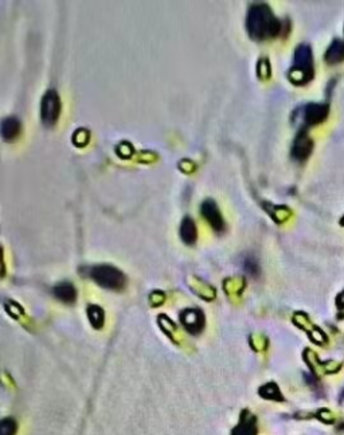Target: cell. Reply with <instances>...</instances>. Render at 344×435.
Listing matches in <instances>:
<instances>
[{
    "label": "cell",
    "instance_id": "obj_1",
    "mask_svg": "<svg viewBox=\"0 0 344 435\" xmlns=\"http://www.w3.org/2000/svg\"><path fill=\"white\" fill-rule=\"evenodd\" d=\"M246 26L250 37L258 41L275 37L281 31L280 20L273 15L271 7L264 3H257L250 7Z\"/></svg>",
    "mask_w": 344,
    "mask_h": 435
},
{
    "label": "cell",
    "instance_id": "obj_2",
    "mask_svg": "<svg viewBox=\"0 0 344 435\" xmlns=\"http://www.w3.org/2000/svg\"><path fill=\"white\" fill-rule=\"evenodd\" d=\"M313 75V63L311 47L307 45H301L296 49L294 53V66L289 71V79L292 82L305 83Z\"/></svg>",
    "mask_w": 344,
    "mask_h": 435
},
{
    "label": "cell",
    "instance_id": "obj_3",
    "mask_svg": "<svg viewBox=\"0 0 344 435\" xmlns=\"http://www.w3.org/2000/svg\"><path fill=\"white\" fill-rule=\"evenodd\" d=\"M90 277L102 288L113 290H119L125 284L124 274L119 269L109 265L94 266L93 269H90Z\"/></svg>",
    "mask_w": 344,
    "mask_h": 435
},
{
    "label": "cell",
    "instance_id": "obj_4",
    "mask_svg": "<svg viewBox=\"0 0 344 435\" xmlns=\"http://www.w3.org/2000/svg\"><path fill=\"white\" fill-rule=\"evenodd\" d=\"M61 115V100L55 90H49L42 98L41 119L42 123L47 126L57 124Z\"/></svg>",
    "mask_w": 344,
    "mask_h": 435
},
{
    "label": "cell",
    "instance_id": "obj_5",
    "mask_svg": "<svg viewBox=\"0 0 344 435\" xmlns=\"http://www.w3.org/2000/svg\"><path fill=\"white\" fill-rule=\"evenodd\" d=\"M201 214L215 231L222 233L225 230V220L214 200H205L201 206Z\"/></svg>",
    "mask_w": 344,
    "mask_h": 435
},
{
    "label": "cell",
    "instance_id": "obj_6",
    "mask_svg": "<svg viewBox=\"0 0 344 435\" xmlns=\"http://www.w3.org/2000/svg\"><path fill=\"white\" fill-rule=\"evenodd\" d=\"M328 116V106L324 104H309L304 110V120L308 125L323 123Z\"/></svg>",
    "mask_w": 344,
    "mask_h": 435
},
{
    "label": "cell",
    "instance_id": "obj_7",
    "mask_svg": "<svg viewBox=\"0 0 344 435\" xmlns=\"http://www.w3.org/2000/svg\"><path fill=\"white\" fill-rule=\"evenodd\" d=\"M312 140L308 137L307 133H300L293 142V148H292V155L294 159L297 160H304L312 152Z\"/></svg>",
    "mask_w": 344,
    "mask_h": 435
},
{
    "label": "cell",
    "instance_id": "obj_8",
    "mask_svg": "<svg viewBox=\"0 0 344 435\" xmlns=\"http://www.w3.org/2000/svg\"><path fill=\"white\" fill-rule=\"evenodd\" d=\"M182 322L190 332H199L203 328L202 313L195 309H188L182 313Z\"/></svg>",
    "mask_w": 344,
    "mask_h": 435
},
{
    "label": "cell",
    "instance_id": "obj_9",
    "mask_svg": "<svg viewBox=\"0 0 344 435\" xmlns=\"http://www.w3.org/2000/svg\"><path fill=\"white\" fill-rule=\"evenodd\" d=\"M198 231L195 222L190 216H186L180 225V238L186 245H194L197 241Z\"/></svg>",
    "mask_w": 344,
    "mask_h": 435
},
{
    "label": "cell",
    "instance_id": "obj_10",
    "mask_svg": "<svg viewBox=\"0 0 344 435\" xmlns=\"http://www.w3.org/2000/svg\"><path fill=\"white\" fill-rule=\"evenodd\" d=\"M54 296L65 304H71L75 301L77 292L70 282H61L54 288Z\"/></svg>",
    "mask_w": 344,
    "mask_h": 435
},
{
    "label": "cell",
    "instance_id": "obj_11",
    "mask_svg": "<svg viewBox=\"0 0 344 435\" xmlns=\"http://www.w3.org/2000/svg\"><path fill=\"white\" fill-rule=\"evenodd\" d=\"M20 133V123L16 117H7L1 123V136L5 141L14 140Z\"/></svg>",
    "mask_w": 344,
    "mask_h": 435
},
{
    "label": "cell",
    "instance_id": "obj_12",
    "mask_svg": "<svg viewBox=\"0 0 344 435\" xmlns=\"http://www.w3.org/2000/svg\"><path fill=\"white\" fill-rule=\"evenodd\" d=\"M326 61L335 64L344 61V41H334L326 53Z\"/></svg>",
    "mask_w": 344,
    "mask_h": 435
},
{
    "label": "cell",
    "instance_id": "obj_13",
    "mask_svg": "<svg viewBox=\"0 0 344 435\" xmlns=\"http://www.w3.org/2000/svg\"><path fill=\"white\" fill-rule=\"evenodd\" d=\"M87 316H89V320L92 322V325L97 329H100L102 325H104V311H102L101 308L98 307H89L87 309Z\"/></svg>",
    "mask_w": 344,
    "mask_h": 435
},
{
    "label": "cell",
    "instance_id": "obj_14",
    "mask_svg": "<svg viewBox=\"0 0 344 435\" xmlns=\"http://www.w3.org/2000/svg\"><path fill=\"white\" fill-rule=\"evenodd\" d=\"M234 435H256V425H254V419L248 418L241 422L237 429L234 430Z\"/></svg>",
    "mask_w": 344,
    "mask_h": 435
},
{
    "label": "cell",
    "instance_id": "obj_15",
    "mask_svg": "<svg viewBox=\"0 0 344 435\" xmlns=\"http://www.w3.org/2000/svg\"><path fill=\"white\" fill-rule=\"evenodd\" d=\"M16 425L12 419H4L0 423V435H14Z\"/></svg>",
    "mask_w": 344,
    "mask_h": 435
},
{
    "label": "cell",
    "instance_id": "obj_16",
    "mask_svg": "<svg viewBox=\"0 0 344 435\" xmlns=\"http://www.w3.org/2000/svg\"><path fill=\"white\" fill-rule=\"evenodd\" d=\"M343 222H344V218H343Z\"/></svg>",
    "mask_w": 344,
    "mask_h": 435
}]
</instances>
